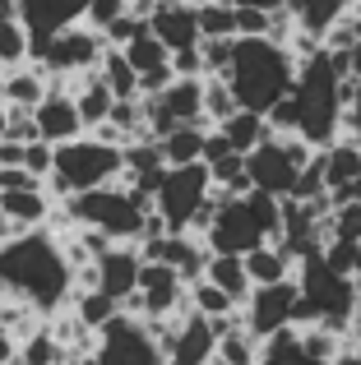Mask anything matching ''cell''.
Here are the masks:
<instances>
[{
  "mask_svg": "<svg viewBox=\"0 0 361 365\" xmlns=\"http://www.w3.org/2000/svg\"><path fill=\"white\" fill-rule=\"evenodd\" d=\"M0 296L33 305L46 319L65 310L74 296V264L65 259L61 236H51L46 227L5 236L0 241Z\"/></svg>",
  "mask_w": 361,
  "mask_h": 365,
  "instance_id": "obj_1",
  "label": "cell"
},
{
  "mask_svg": "<svg viewBox=\"0 0 361 365\" xmlns=\"http://www.w3.org/2000/svg\"><path fill=\"white\" fill-rule=\"evenodd\" d=\"M297 70H301V61L292 56V46L273 42V37H236V56H232V70H227V83H232L241 107L269 116L297 88Z\"/></svg>",
  "mask_w": 361,
  "mask_h": 365,
  "instance_id": "obj_2",
  "label": "cell"
},
{
  "mask_svg": "<svg viewBox=\"0 0 361 365\" xmlns=\"http://www.w3.org/2000/svg\"><path fill=\"white\" fill-rule=\"evenodd\" d=\"M297 282H301V305H297V329L306 324H325V329L352 338V324H357V305H361V292H357V277L338 273L334 264L320 255H306L297 264Z\"/></svg>",
  "mask_w": 361,
  "mask_h": 365,
  "instance_id": "obj_3",
  "label": "cell"
},
{
  "mask_svg": "<svg viewBox=\"0 0 361 365\" xmlns=\"http://www.w3.org/2000/svg\"><path fill=\"white\" fill-rule=\"evenodd\" d=\"M283 236V199L269 190H250V195H232L227 204H218L213 222L204 232L208 250L223 255H250L255 245H269Z\"/></svg>",
  "mask_w": 361,
  "mask_h": 365,
  "instance_id": "obj_4",
  "label": "cell"
},
{
  "mask_svg": "<svg viewBox=\"0 0 361 365\" xmlns=\"http://www.w3.org/2000/svg\"><path fill=\"white\" fill-rule=\"evenodd\" d=\"M126 176V153L121 143H102L93 134H79L70 143H56V171L46 176V195L70 199L98 185H116Z\"/></svg>",
  "mask_w": 361,
  "mask_h": 365,
  "instance_id": "obj_5",
  "label": "cell"
},
{
  "mask_svg": "<svg viewBox=\"0 0 361 365\" xmlns=\"http://www.w3.org/2000/svg\"><path fill=\"white\" fill-rule=\"evenodd\" d=\"M74 213V222L79 227H98V232H107L111 241H130L139 245L144 241V217L148 208L139 204L135 195H130V185H98V190H83V195H70L65 199Z\"/></svg>",
  "mask_w": 361,
  "mask_h": 365,
  "instance_id": "obj_6",
  "label": "cell"
},
{
  "mask_svg": "<svg viewBox=\"0 0 361 365\" xmlns=\"http://www.w3.org/2000/svg\"><path fill=\"white\" fill-rule=\"evenodd\" d=\"M310 158H315V148H310L301 134H269L255 153H245V167H250L255 190H269V195L288 199L292 190H297L301 167H306Z\"/></svg>",
  "mask_w": 361,
  "mask_h": 365,
  "instance_id": "obj_7",
  "label": "cell"
},
{
  "mask_svg": "<svg viewBox=\"0 0 361 365\" xmlns=\"http://www.w3.org/2000/svg\"><path fill=\"white\" fill-rule=\"evenodd\" d=\"M208 195H213V171H208V162L167 167L163 190H158V213L167 217L172 232H190V236H195V217L204 213Z\"/></svg>",
  "mask_w": 361,
  "mask_h": 365,
  "instance_id": "obj_8",
  "label": "cell"
},
{
  "mask_svg": "<svg viewBox=\"0 0 361 365\" xmlns=\"http://www.w3.org/2000/svg\"><path fill=\"white\" fill-rule=\"evenodd\" d=\"M98 361L102 365H167V351L148 333V319H130L126 310L98 329Z\"/></svg>",
  "mask_w": 361,
  "mask_h": 365,
  "instance_id": "obj_9",
  "label": "cell"
},
{
  "mask_svg": "<svg viewBox=\"0 0 361 365\" xmlns=\"http://www.w3.org/2000/svg\"><path fill=\"white\" fill-rule=\"evenodd\" d=\"M297 305H301V282H297V277H288V282H269V287H255L250 301L241 305L245 329L264 342V338H273V333H283V329H292V324H297Z\"/></svg>",
  "mask_w": 361,
  "mask_h": 365,
  "instance_id": "obj_10",
  "label": "cell"
},
{
  "mask_svg": "<svg viewBox=\"0 0 361 365\" xmlns=\"http://www.w3.org/2000/svg\"><path fill=\"white\" fill-rule=\"evenodd\" d=\"M102 51H107V37H102L98 28L70 24V28H61V33L46 37V46H42L37 61H42L51 74H83V70H98Z\"/></svg>",
  "mask_w": 361,
  "mask_h": 365,
  "instance_id": "obj_11",
  "label": "cell"
},
{
  "mask_svg": "<svg viewBox=\"0 0 361 365\" xmlns=\"http://www.w3.org/2000/svg\"><path fill=\"white\" fill-rule=\"evenodd\" d=\"M83 14H88V0H19V19L28 24V33H33V56L28 61H37L46 46V37L61 33V28L70 24H83Z\"/></svg>",
  "mask_w": 361,
  "mask_h": 365,
  "instance_id": "obj_12",
  "label": "cell"
},
{
  "mask_svg": "<svg viewBox=\"0 0 361 365\" xmlns=\"http://www.w3.org/2000/svg\"><path fill=\"white\" fill-rule=\"evenodd\" d=\"M98 268V287L111 292L116 301H126L130 292H139V268H144V245H130V241H116L111 250H102L93 259Z\"/></svg>",
  "mask_w": 361,
  "mask_h": 365,
  "instance_id": "obj_13",
  "label": "cell"
},
{
  "mask_svg": "<svg viewBox=\"0 0 361 365\" xmlns=\"http://www.w3.org/2000/svg\"><path fill=\"white\" fill-rule=\"evenodd\" d=\"M213 356H218L213 324H208L199 310H190L185 319H180L172 347H167V365H213Z\"/></svg>",
  "mask_w": 361,
  "mask_h": 365,
  "instance_id": "obj_14",
  "label": "cell"
},
{
  "mask_svg": "<svg viewBox=\"0 0 361 365\" xmlns=\"http://www.w3.org/2000/svg\"><path fill=\"white\" fill-rule=\"evenodd\" d=\"M33 116H37V134H42L46 143H70V139H79V134H88L74 93H46V102Z\"/></svg>",
  "mask_w": 361,
  "mask_h": 365,
  "instance_id": "obj_15",
  "label": "cell"
},
{
  "mask_svg": "<svg viewBox=\"0 0 361 365\" xmlns=\"http://www.w3.org/2000/svg\"><path fill=\"white\" fill-rule=\"evenodd\" d=\"M148 28H153V33L172 46V51L204 42V33H199V5H195V0H185V5H158L153 14H148Z\"/></svg>",
  "mask_w": 361,
  "mask_h": 365,
  "instance_id": "obj_16",
  "label": "cell"
},
{
  "mask_svg": "<svg viewBox=\"0 0 361 365\" xmlns=\"http://www.w3.org/2000/svg\"><path fill=\"white\" fill-rule=\"evenodd\" d=\"M51 195L46 190H0V213H5L9 232H33V227H46L51 217Z\"/></svg>",
  "mask_w": 361,
  "mask_h": 365,
  "instance_id": "obj_17",
  "label": "cell"
},
{
  "mask_svg": "<svg viewBox=\"0 0 361 365\" xmlns=\"http://www.w3.org/2000/svg\"><path fill=\"white\" fill-rule=\"evenodd\" d=\"M51 93V70L42 61H24V65H9V79H5V102L9 107H28L37 111Z\"/></svg>",
  "mask_w": 361,
  "mask_h": 365,
  "instance_id": "obj_18",
  "label": "cell"
},
{
  "mask_svg": "<svg viewBox=\"0 0 361 365\" xmlns=\"http://www.w3.org/2000/svg\"><path fill=\"white\" fill-rule=\"evenodd\" d=\"M153 102L176 125H204V79H180V74H176Z\"/></svg>",
  "mask_w": 361,
  "mask_h": 365,
  "instance_id": "obj_19",
  "label": "cell"
},
{
  "mask_svg": "<svg viewBox=\"0 0 361 365\" xmlns=\"http://www.w3.org/2000/svg\"><path fill=\"white\" fill-rule=\"evenodd\" d=\"M245 268H250V282L255 287H269V282H288V277H297V259H292L278 241L255 245L250 255H245Z\"/></svg>",
  "mask_w": 361,
  "mask_h": 365,
  "instance_id": "obj_20",
  "label": "cell"
},
{
  "mask_svg": "<svg viewBox=\"0 0 361 365\" xmlns=\"http://www.w3.org/2000/svg\"><path fill=\"white\" fill-rule=\"evenodd\" d=\"M357 0H288V14L297 19V28L301 33H315V37H325L329 28L338 24V19L352 9Z\"/></svg>",
  "mask_w": 361,
  "mask_h": 365,
  "instance_id": "obj_21",
  "label": "cell"
},
{
  "mask_svg": "<svg viewBox=\"0 0 361 365\" xmlns=\"http://www.w3.org/2000/svg\"><path fill=\"white\" fill-rule=\"evenodd\" d=\"M204 277L208 282H218L223 292H232L236 301H250V292H255V282H250V268H245V255H223V250H213L208 255V268H204Z\"/></svg>",
  "mask_w": 361,
  "mask_h": 365,
  "instance_id": "obj_22",
  "label": "cell"
},
{
  "mask_svg": "<svg viewBox=\"0 0 361 365\" xmlns=\"http://www.w3.org/2000/svg\"><path fill=\"white\" fill-rule=\"evenodd\" d=\"M325 180H329V195L343 190V185H352V180H361V143L352 134H343L338 143L325 148Z\"/></svg>",
  "mask_w": 361,
  "mask_h": 365,
  "instance_id": "obj_23",
  "label": "cell"
},
{
  "mask_svg": "<svg viewBox=\"0 0 361 365\" xmlns=\"http://www.w3.org/2000/svg\"><path fill=\"white\" fill-rule=\"evenodd\" d=\"M260 365H329V361L310 356L306 342H301V329L292 324V329H283V333L260 342Z\"/></svg>",
  "mask_w": 361,
  "mask_h": 365,
  "instance_id": "obj_24",
  "label": "cell"
},
{
  "mask_svg": "<svg viewBox=\"0 0 361 365\" xmlns=\"http://www.w3.org/2000/svg\"><path fill=\"white\" fill-rule=\"evenodd\" d=\"M223 134L232 139V148H236V153H255V148H260V143L273 134V125H269V116H264V111L241 107L236 116H227V120H223Z\"/></svg>",
  "mask_w": 361,
  "mask_h": 365,
  "instance_id": "obj_25",
  "label": "cell"
},
{
  "mask_svg": "<svg viewBox=\"0 0 361 365\" xmlns=\"http://www.w3.org/2000/svg\"><path fill=\"white\" fill-rule=\"evenodd\" d=\"M70 310L79 314L93 333H98V329H107V324L121 314V301L111 292H102V287H79V292L70 296Z\"/></svg>",
  "mask_w": 361,
  "mask_h": 365,
  "instance_id": "obj_26",
  "label": "cell"
},
{
  "mask_svg": "<svg viewBox=\"0 0 361 365\" xmlns=\"http://www.w3.org/2000/svg\"><path fill=\"white\" fill-rule=\"evenodd\" d=\"M204 139H208V125H176L172 134H163V158H167V167L204 162Z\"/></svg>",
  "mask_w": 361,
  "mask_h": 365,
  "instance_id": "obj_27",
  "label": "cell"
},
{
  "mask_svg": "<svg viewBox=\"0 0 361 365\" xmlns=\"http://www.w3.org/2000/svg\"><path fill=\"white\" fill-rule=\"evenodd\" d=\"M98 70H102V79L111 83L116 98H144V93H139V70L130 65V56L121 51V46H107V51H102Z\"/></svg>",
  "mask_w": 361,
  "mask_h": 365,
  "instance_id": "obj_28",
  "label": "cell"
},
{
  "mask_svg": "<svg viewBox=\"0 0 361 365\" xmlns=\"http://www.w3.org/2000/svg\"><path fill=\"white\" fill-rule=\"evenodd\" d=\"M65 361H70V351L61 347L51 329H33L19 342V365H65Z\"/></svg>",
  "mask_w": 361,
  "mask_h": 365,
  "instance_id": "obj_29",
  "label": "cell"
},
{
  "mask_svg": "<svg viewBox=\"0 0 361 365\" xmlns=\"http://www.w3.org/2000/svg\"><path fill=\"white\" fill-rule=\"evenodd\" d=\"M190 305H195L204 319H223V314H236V310H241V301H236L232 292H223L218 282H208V277L190 282Z\"/></svg>",
  "mask_w": 361,
  "mask_h": 365,
  "instance_id": "obj_30",
  "label": "cell"
},
{
  "mask_svg": "<svg viewBox=\"0 0 361 365\" xmlns=\"http://www.w3.org/2000/svg\"><path fill=\"white\" fill-rule=\"evenodd\" d=\"M33 56V33L19 14H0V65H24Z\"/></svg>",
  "mask_w": 361,
  "mask_h": 365,
  "instance_id": "obj_31",
  "label": "cell"
},
{
  "mask_svg": "<svg viewBox=\"0 0 361 365\" xmlns=\"http://www.w3.org/2000/svg\"><path fill=\"white\" fill-rule=\"evenodd\" d=\"M213 365H260V338H255L245 324L232 329V333H223V338H218Z\"/></svg>",
  "mask_w": 361,
  "mask_h": 365,
  "instance_id": "obj_32",
  "label": "cell"
},
{
  "mask_svg": "<svg viewBox=\"0 0 361 365\" xmlns=\"http://www.w3.org/2000/svg\"><path fill=\"white\" fill-rule=\"evenodd\" d=\"M236 111H241V102H236L227 74H208L204 79V125H223L227 116H236Z\"/></svg>",
  "mask_w": 361,
  "mask_h": 365,
  "instance_id": "obj_33",
  "label": "cell"
},
{
  "mask_svg": "<svg viewBox=\"0 0 361 365\" xmlns=\"http://www.w3.org/2000/svg\"><path fill=\"white\" fill-rule=\"evenodd\" d=\"M126 56H130V65H135L139 74H153V70H167V65H172V46H167L153 28H148L139 42H130Z\"/></svg>",
  "mask_w": 361,
  "mask_h": 365,
  "instance_id": "obj_34",
  "label": "cell"
},
{
  "mask_svg": "<svg viewBox=\"0 0 361 365\" xmlns=\"http://www.w3.org/2000/svg\"><path fill=\"white\" fill-rule=\"evenodd\" d=\"M195 5H199V33L204 37H241L232 0H195Z\"/></svg>",
  "mask_w": 361,
  "mask_h": 365,
  "instance_id": "obj_35",
  "label": "cell"
},
{
  "mask_svg": "<svg viewBox=\"0 0 361 365\" xmlns=\"http://www.w3.org/2000/svg\"><path fill=\"white\" fill-rule=\"evenodd\" d=\"M144 33H148V14H135V9H126V14H121L116 24H107V28H102L107 46H121V51H126L130 42H139Z\"/></svg>",
  "mask_w": 361,
  "mask_h": 365,
  "instance_id": "obj_36",
  "label": "cell"
},
{
  "mask_svg": "<svg viewBox=\"0 0 361 365\" xmlns=\"http://www.w3.org/2000/svg\"><path fill=\"white\" fill-rule=\"evenodd\" d=\"M199 51H204V79L208 74H227L232 70V56H236V37H204Z\"/></svg>",
  "mask_w": 361,
  "mask_h": 365,
  "instance_id": "obj_37",
  "label": "cell"
},
{
  "mask_svg": "<svg viewBox=\"0 0 361 365\" xmlns=\"http://www.w3.org/2000/svg\"><path fill=\"white\" fill-rule=\"evenodd\" d=\"M24 167L28 171H33V176H51V171H56V143H46V139H33V143H28V148H24Z\"/></svg>",
  "mask_w": 361,
  "mask_h": 365,
  "instance_id": "obj_38",
  "label": "cell"
},
{
  "mask_svg": "<svg viewBox=\"0 0 361 365\" xmlns=\"http://www.w3.org/2000/svg\"><path fill=\"white\" fill-rule=\"evenodd\" d=\"M126 9H130V0H88V14H83V24L102 33V28L116 24V19L126 14Z\"/></svg>",
  "mask_w": 361,
  "mask_h": 365,
  "instance_id": "obj_39",
  "label": "cell"
},
{
  "mask_svg": "<svg viewBox=\"0 0 361 365\" xmlns=\"http://www.w3.org/2000/svg\"><path fill=\"white\" fill-rule=\"evenodd\" d=\"M334 236L338 241H361V199L334 208Z\"/></svg>",
  "mask_w": 361,
  "mask_h": 365,
  "instance_id": "obj_40",
  "label": "cell"
},
{
  "mask_svg": "<svg viewBox=\"0 0 361 365\" xmlns=\"http://www.w3.org/2000/svg\"><path fill=\"white\" fill-rule=\"evenodd\" d=\"M273 14H278V9H273ZM273 14L269 9H236V33L241 37H269Z\"/></svg>",
  "mask_w": 361,
  "mask_h": 365,
  "instance_id": "obj_41",
  "label": "cell"
},
{
  "mask_svg": "<svg viewBox=\"0 0 361 365\" xmlns=\"http://www.w3.org/2000/svg\"><path fill=\"white\" fill-rule=\"evenodd\" d=\"M172 70L180 79H204V51L199 46H180V51H172Z\"/></svg>",
  "mask_w": 361,
  "mask_h": 365,
  "instance_id": "obj_42",
  "label": "cell"
},
{
  "mask_svg": "<svg viewBox=\"0 0 361 365\" xmlns=\"http://www.w3.org/2000/svg\"><path fill=\"white\" fill-rule=\"evenodd\" d=\"M227 153H236L232 139L223 134V125H213V130H208V139H204V162H218V158H227Z\"/></svg>",
  "mask_w": 361,
  "mask_h": 365,
  "instance_id": "obj_43",
  "label": "cell"
},
{
  "mask_svg": "<svg viewBox=\"0 0 361 365\" xmlns=\"http://www.w3.org/2000/svg\"><path fill=\"white\" fill-rule=\"evenodd\" d=\"M24 148L19 139H0V167H24Z\"/></svg>",
  "mask_w": 361,
  "mask_h": 365,
  "instance_id": "obj_44",
  "label": "cell"
},
{
  "mask_svg": "<svg viewBox=\"0 0 361 365\" xmlns=\"http://www.w3.org/2000/svg\"><path fill=\"white\" fill-rule=\"evenodd\" d=\"M343 130L352 134V139L361 134V79H357V88H352V107H347V120H343Z\"/></svg>",
  "mask_w": 361,
  "mask_h": 365,
  "instance_id": "obj_45",
  "label": "cell"
},
{
  "mask_svg": "<svg viewBox=\"0 0 361 365\" xmlns=\"http://www.w3.org/2000/svg\"><path fill=\"white\" fill-rule=\"evenodd\" d=\"M14 356H19V338L0 324V361H14Z\"/></svg>",
  "mask_w": 361,
  "mask_h": 365,
  "instance_id": "obj_46",
  "label": "cell"
},
{
  "mask_svg": "<svg viewBox=\"0 0 361 365\" xmlns=\"http://www.w3.org/2000/svg\"><path fill=\"white\" fill-rule=\"evenodd\" d=\"M232 5L236 9H269V14H273V9H283L288 0H232Z\"/></svg>",
  "mask_w": 361,
  "mask_h": 365,
  "instance_id": "obj_47",
  "label": "cell"
},
{
  "mask_svg": "<svg viewBox=\"0 0 361 365\" xmlns=\"http://www.w3.org/2000/svg\"><path fill=\"white\" fill-rule=\"evenodd\" d=\"M347 74H352V79H361V42L347 51Z\"/></svg>",
  "mask_w": 361,
  "mask_h": 365,
  "instance_id": "obj_48",
  "label": "cell"
},
{
  "mask_svg": "<svg viewBox=\"0 0 361 365\" xmlns=\"http://www.w3.org/2000/svg\"><path fill=\"white\" fill-rule=\"evenodd\" d=\"M130 9H135V14H153L158 0H130Z\"/></svg>",
  "mask_w": 361,
  "mask_h": 365,
  "instance_id": "obj_49",
  "label": "cell"
},
{
  "mask_svg": "<svg viewBox=\"0 0 361 365\" xmlns=\"http://www.w3.org/2000/svg\"><path fill=\"white\" fill-rule=\"evenodd\" d=\"M9 134V102H0V139Z\"/></svg>",
  "mask_w": 361,
  "mask_h": 365,
  "instance_id": "obj_50",
  "label": "cell"
},
{
  "mask_svg": "<svg viewBox=\"0 0 361 365\" xmlns=\"http://www.w3.org/2000/svg\"><path fill=\"white\" fill-rule=\"evenodd\" d=\"M0 14H19V0H0Z\"/></svg>",
  "mask_w": 361,
  "mask_h": 365,
  "instance_id": "obj_51",
  "label": "cell"
},
{
  "mask_svg": "<svg viewBox=\"0 0 361 365\" xmlns=\"http://www.w3.org/2000/svg\"><path fill=\"white\" fill-rule=\"evenodd\" d=\"M5 236H14V232H9V222H5V213H0V241H5Z\"/></svg>",
  "mask_w": 361,
  "mask_h": 365,
  "instance_id": "obj_52",
  "label": "cell"
},
{
  "mask_svg": "<svg viewBox=\"0 0 361 365\" xmlns=\"http://www.w3.org/2000/svg\"><path fill=\"white\" fill-rule=\"evenodd\" d=\"M352 342H357V347H361V333H357V338H352Z\"/></svg>",
  "mask_w": 361,
  "mask_h": 365,
  "instance_id": "obj_53",
  "label": "cell"
},
{
  "mask_svg": "<svg viewBox=\"0 0 361 365\" xmlns=\"http://www.w3.org/2000/svg\"><path fill=\"white\" fill-rule=\"evenodd\" d=\"M357 143H361V134H357Z\"/></svg>",
  "mask_w": 361,
  "mask_h": 365,
  "instance_id": "obj_54",
  "label": "cell"
}]
</instances>
